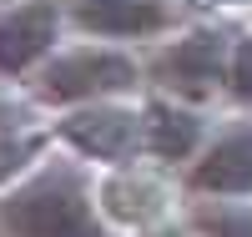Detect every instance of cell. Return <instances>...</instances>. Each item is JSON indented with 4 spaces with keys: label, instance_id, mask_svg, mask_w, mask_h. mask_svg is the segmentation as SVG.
<instances>
[{
    "label": "cell",
    "instance_id": "obj_1",
    "mask_svg": "<svg viewBox=\"0 0 252 237\" xmlns=\"http://www.w3.org/2000/svg\"><path fill=\"white\" fill-rule=\"evenodd\" d=\"M10 237H106L101 192L76 162H40L0 197Z\"/></svg>",
    "mask_w": 252,
    "mask_h": 237
},
{
    "label": "cell",
    "instance_id": "obj_2",
    "mask_svg": "<svg viewBox=\"0 0 252 237\" xmlns=\"http://www.w3.org/2000/svg\"><path fill=\"white\" fill-rule=\"evenodd\" d=\"M141 86V66L121 46H71L56 51L35 71V101L46 106H96V101H121Z\"/></svg>",
    "mask_w": 252,
    "mask_h": 237
},
{
    "label": "cell",
    "instance_id": "obj_3",
    "mask_svg": "<svg viewBox=\"0 0 252 237\" xmlns=\"http://www.w3.org/2000/svg\"><path fill=\"white\" fill-rule=\"evenodd\" d=\"M152 81L161 86V96L177 101H212L227 91V71H232V35L222 26H192L177 40L157 46L152 56Z\"/></svg>",
    "mask_w": 252,
    "mask_h": 237
},
{
    "label": "cell",
    "instance_id": "obj_4",
    "mask_svg": "<svg viewBox=\"0 0 252 237\" xmlns=\"http://www.w3.org/2000/svg\"><path fill=\"white\" fill-rule=\"evenodd\" d=\"M56 136L71 146L76 157L101 162V167H136L146 152V111H131L121 101H96L76 106L61 116Z\"/></svg>",
    "mask_w": 252,
    "mask_h": 237
},
{
    "label": "cell",
    "instance_id": "obj_5",
    "mask_svg": "<svg viewBox=\"0 0 252 237\" xmlns=\"http://www.w3.org/2000/svg\"><path fill=\"white\" fill-rule=\"evenodd\" d=\"M66 5L61 0H20L0 10V76H31L61 51Z\"/></svg>",
    "mask_w": 252,
    "mask_h": 237
},
{
    "label": "cell",
    "instance_id": "obj_6",
    "mask_svg": "<svg viewBox=\"0 0 252 237\" xmlns=\"http://www.w3.org/2000/svg\"><path fill=\"white\" fill-rule=\"evenodd\" d=\"M66 20L91 40H152L177 26V0H66Z\"/></svg>",
    "mask_w": 252,
    "mask_h": 237
},
{
    "label": "cell",
    "instance_id": "obj_7",
    "mask_svg": "<svg viewBox=\"0 0 252 237\" xmlns=\"http://www.w3.org/2000/svg\"><path fill=\"white\" fill-rule=\"evenodd\" d=\"M187 187L202 197H252V121H232L207 136L202 157L187 171Z\"/></svg>",
    "mask_w": 252,
    "mask_h": 237
},
{
    "label": "cell",
    "instance_id": "obj_8",
    "mask_svg": "<svg viewBox=\"0 0 252 237\" xmlns=\"http://www.w3.org/2000/svg\"><path fill=\"white\" fill-rule=\"evenodd\" d=\"M202 146H207V121L192 106H182L177 96H157L146 106V157L172 167V162L202 157Z\"/></svg>",
    "mask_w": 252,
    "mask_h": 237
},
{
    "label": "cell",
    "instance_id": "obj_9",
    "mask_svg": "<svg viewBox=\"0 0 252 237\" xmlns=\"http://www.w3.org/2000/svg\"><path fill=\"white\" fill-rule=\"evenodd\" d=\"M166 197H172V192L136 162V167H116V177L101 187V212H106L111 222H136L141 227V222L161 217Z\"/></svg>",
    "mask_w": 252,
    "mask_h": 237
},
{
    "label": "cell",
    "instance_id": "obj_10",
    "mask_svg": "<svg viewBox=\"0 0 252 237\" xmlns=\"http://www.w3.org/2000/svg\"><path fill=\"white\" fill-rule=\"evenodd\" d=\"M192 232L197 237H252V207L247 202H202L192 212Z\"/></svg>",
    "mask_w": 252,
    "mask_h": 237
},
{
    "label": "cell",
    "instance_id": "obj_11",
    "mask_svg": "<svg viewBox=\"0 0 252 237\" xmlns=\"http://www.w3.org/2000/svg\"><path fill=\"white\" fill-rule=\"evenodd\" d=\"M35 157H40V136L31 132V126L26 132H0V187L20 182L35 167Z\"/></svg>",
    "mask_w": 252,
    "mask_h": 237
},
{
    "label": "cell",
    "instance_id": "obj_12",
    "mask_svg": "<svg viewBox=\"0 0 252 237\" xmlns=\"http://www.w3.org/2000/svg\"><path fill=\"white\" fill-rule=\"evenodd\" d=\"M227 96L237 106H252V35L232 40V71H227Z\"/></svg>",
    "mask_w": 252,
    "mask_h": 237
},
{
    "label": "cell",
    "instance_id": "obj_13",
    "mask_svg": "<svg viewBox=\"0 0 252 237\" xmlns=\"http://www.w3.org/2000/svg\"><path fill=\"white\" fill-rule=\"evenodd\" d=\"M0 132H26V111L5 96H0Z\"/></svg>",
    "mask_w": 252,
    "mask_h": 237
},
{
    "label": "cell",
    "instance_id": "obj_14",
    "mask_svg": "<svg viewBox=\"0 0 252 237\" xmlns=\"http://www.w3.org/2000/svg\"><path fill=\"white\" fill-rule=\"evenodd\" d=\"M141 237H197V232H187V227H172V222H157V227H146Z\"/></svg>",
    "mask_w": 252,
    "mask_h": 237
},
{
    "label": "cell",
    "instance_id": "obj_15",
    "mask_svg": "<svg viewBox=\"0 0 252 237\" xmlns=\"http://www.w3.org/2000/svg\"><path fill=\"white\" fill-rule=\"evenodd\" d=\"M0 5H10V0H0Z\"/></svg>",
    "mask_w": 252,
    "mask_h": 237
}]
</instances>
